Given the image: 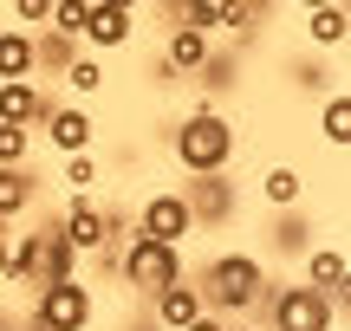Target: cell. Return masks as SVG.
I'll return each instance as SVG.
<instances>
[{"label": "cell", "mask_w": 351, "mask_h": 331, "mask_svg": "<svg viewBox=\"0 0 351 331\" xmlns=\"http://www.w3.org/2000/svg\"><path fill=\"white\" fill-rule=\"evenodd\" d=\"M59 234H65V247H72V254H104V247H111V215H104V208H91L85 195H78V202L65 208Z\"/></svg>", "instance_id": "cell-8"}, {"label": "cell", "mask_w": 351, "mask_h": 331, "mask_svg": "<svg viewBox=\"0 0 351 331\" xmlns=\"http://www.w3.org/2000/svg\"><path fill=\"white\" fill-rule=\"evenodd\" d=\"M13 13H20L26 26H39V20H52V0H20V7H13Z\"/></svg>", "instance_id": "cell-27"}, {"label": "cell", "mask_w": 351, "mask_h": 331, "mask_svg": "<svg viewBox=\"0 0 351 331\" xmlns=\"http://www.w3.org/2000/svg\"><path fill=\"white\" fill-rule=\"evenodd\" d=\"M72 247H65V234H59V221L52 228H39V234H20V254L7 260V273L0 280L7 286H59V280H72Z\"/></svg>", "instance_id": "cell-2"}, {"label": "cell", "mask_w": 351, "mask_h": 331, "mask_svg": "<svg viewBox=\"0 0 351 331\" xmlns=\"http://www.w3.org/2000/svg\"><path fill=\"white\" fill-rule=\"evenodd\" d=\"M33 195H39V176H33V169H0V221L26 215Z\"/></svg>", "instance_id": "cell-16"}, {"label": "cell", "mask_w": 351, "mask_h": 331, "mask_svg": "<svg viewBox=\"0 0 351 331\" xmlns=\"http://www.w3.org/2000/svg\"><path fill=\"white\" fill-rule=\"evenodd\" d=\"M163 59H169V72H202V59H208V39L189 33V26H176L169 46H163Z\"/></svg>", "instance_id": "cell-18"}, {"label": "cell", "mask_w": 351, "mask_h": 331, "mask_svg": "<svg viewBox=\"0 0 351 331\" xmlns=\"http://www.w3.org/2000/svg\"><path fill=\"white\" fill-rule=\"evenodd\" d=\"M306 273H313V293L326 299V306H345V286H351V267L339 247H319L313 260H306Z\"/></svg>", "instance_id": "cell-13"}, {"label": "cell", "mask_w": 351, "mask_h": 331, "mask_svg": "<svg viewBox=\"0 0 351 331\" xmlns=\"http://www.w3.org/2000/svg\"><path fill=\"white\" fill-rule=\"evenodd\" d=\"M202 85H208V91H228V85H234V59L208 52V59H202Z\"/></svg>", "instance_id": "cell-25"}, {"label": "cell", "mask_w": 351, "mask_h": 331, "mask_svg": "<svg viewBox=\"0 0 351 331\" xmlns=\"http://www.w3.org/2000/svg\"><path fill=\"white\" fill-rule=\"evenodd\" d=\"M65 182H72V189H91V182H98V163H91V156H65Z\"/></svg>", "instance_id": "cell-26"}, {"label": "cell", "mask_w": 351, "mask_h": 331, "mask_svg": "<svg viewBox=\"0 0 351 331\" xmlns=\"http://www.w3.org/2000/svg\"><path fill=\"white\" fill-rule=\"evenodd\" d=\"M306 33H313V46H345V33H351V13L332 0V7H313L306 13Z\"/></svg>", "instance_id": "cell-17"}, {"label": "cell", "mask_w": 351, "mask_h": 331, "mask_svg": "<svg viewBox=\"0 0 351 331\" xmlns=\"http://www.w3.org/2000/svg\"><path fill=\"white\" fill-rule=\"evenodd\" d=\"M169 150H176V163H182L189 176H221V169L234 163V124H228L221 111H189L182 124H176Z\"/></svg>", "instance_id": "cell-1"}, {"label": "cell", "mask_w": 351, "mask_h": 331, "mask_svg": "<svg viewBox=\"0 0 351 331\" xmlns=\"http://www.w3.org/2000/svg\"><path fill=\"white\" fill-rule=\"evenodd\" d=\"M182 234H195L182 195H150L137 215V241H156V247H182Z\"/></svg>", "instance_id": "cell-7"}, {"label": "cell", "mask_w": 351, "mask_h": 331, "mask_svg": "<svg viewBox=\"0 0 351 331\" xmlns=\"http://www.w3.org/2000/svg\"><path fill=\"white\" fill-rule=\"evenodd\" d=\"M65 85H72L78 98H91V91L104 85V65L98 59H72V65H65Z\"/></svg>", "instance_id": "cell-22"}, {"label": "cell", "mask_w": 351, "mask_h": 331, "mask_svg": "<svg viewBox=\"0 0 351 331\" xmlns=\"http://www.w3.org/2000/svg\"><path fill=\"white\" fill-rule=\"evenodd\" d=\"M150 306H156V325H163V331H189V325L202 319V312H208V306H202V286H189V280L163 286Z\"/></svg>", "instance_id": "cell-11"}, {"label": "cell", "mask_w": 351, "mask_h": 331, "mask_svg": "<svg viewBox=\"0 0 351 331\" xmlns=\"http://www.w3.org/2000/svg\"><path fill=\"white\" fill-rule=\"evenodd\" d=\"M39 65H33V39L13 26V33H0V85H26Z\"/></svg>", "instance_id": "cell-15"}, {"label": "cell", "mask_w": 351, "mask_h": 331, "mask_svg": "<svg viewBox=\"0 0 351 331\" xmlns=\"http://www.w3.org/2000/svg\"><path fill=\"white\" fill-rule=\"evenodd\" d=\"M7 260H13V247H7V234H0V273H7Z\"/></svg>", "instance_id": "cell-29"}, {"label": "cell", "mask_w": 351, "mask_h": 331, "mask_svg": "<svg viewBox=\"0 0 351 331\" xmlns=\"http://www.w3.org/2000/svg\"><path fill=\"white\" fill-rule=\"evenodd\" d=\"M91 286L78 280H59V286H39V306H33V331H85L91 325Z\"/></svg>", "instance_id": "cell-4"}, {"label": "cell", "mask_w": 351, "mask_h": 331, "mask_svg": "<svg viewBox=\"0 0 351 331\" xmlns=\"http://www.w3.org/2000/svg\"><path fill=\"white\" fill-rule=\"evenodd\" d=\"M26 150H33V130L0 124V169H26Z\"/></svg>", "instance_id": "cell-21"}, {"label": "cell", "mask_w": 351, "mask_h": 331, "mask_svg": "<svg viewBox=\"0 0 351 331\" xmlns=\"http://www.w3.org/2000/svg\"><path fill=\"white\" fill-rule=\"evenodd\" d=\"M261 195H267L274 208H293V202H300V169H287V163L267 169V176H261Z\"/></svg>", "instance_id": "cell-20"}, {"label": "cell", "mask_w": 351, "mask_h": 331, "mask_svg": "<svg viewBox=\"0 0 351 331\" xmlns=\"http://www.w3.org/2000/svg\"><path fill=\"white\" fill-rule=\"evenodd\" d=\"M39 117H46V98H39V85H33V78H26V85H0V124L33 130Z\"/></svg>", "instance_id": "cell-14"}, {"label": "cell", "mask_w": 351, "mask_h": 331, "mask_svg": "<svg viewBox=\"0 0 351 331\" xmlns=\"http://www.w3.org/2000/svg\"><path fill=\"white\" fill-rule=\"evenodd\" d=\"M130 26H137V13H130V7H117V0H104V7H98V0H91L78 33H85L91 46H130Z\"/></svg>", "instance_id": "cell-12"}, {"label": "cell", "mask_w": 351, "mask_h": 331, "mask_svg": "<svg viewBox=\"0 0 351 331\" xmlns=\"http://www.w3.org/2000/svg\"><path fill=\"white\" fill-rule=\"evenodd\" d=\"M85 7H91V0H59V7H52V33L72 39L78 26H85Z\"/></svg>", "instance_id": "cell-24"}, {"label": "cell", "mask_w": 351, "mask_h": 331, "mask_svg": "<svg viewBox=\"0 0 351 331\" xmlns=\"http://www.w3.org/2000/svg\"><path fill=\"white\" fill-rule=\"evenodd\" d=\"M117 267H124V280L137 286V293H150V299L163 293V286H176V280H182V254H176V247H156V241H137V234L124 241Z\"/></svg>", "instance_id": "cell-5"}, {"label": "cell", "mask_w": 351, "mask_h": 331, "mask_svg": "<svg viewBox=\"0 0 351 331\" xmlns=\"http://www.w3.org/2000/svg\"><path fill=\"white\" fill-rule=\"evenodd\" d=\"M319 130H326L332 150H345V143H351V98H345V91H332V98H326V117H319Z\"/></svg>", "instance_id": "cell-19"}, {"label": "cell", "mask_w": 351, "mask_h": 331, "mask_svg": "<svg viewBox=\"0 0 351 331\" xmlns=\"http://www.w3.org/2000/svg\"><path fill=\"white\" fill-rule=\"evenodd\" d=\"M33 65H72V39H65V33L33 39Z\"/></svg>", "instance_id": "cell-23"}, {"label": "cell", "mask_w": 351, "mask_h": 331, "mask_svg": "<svg viewBox=\"0 0 351 331\" xmlns=\"http://www.w3.org/2000/svg\"><path fill=\"white\" fill-rule=\"evenodd\" d=\"M91 111H78V104H46V137L59 156H91Z\"/></svg>", "instance_id": "cell-10"}, {"label": "cell", "mask_w": 351, "mask_h": 331, "mask_svg": "<svg viewBox=\"0 0 351 331\" xmlns=\"http://www.w3.org/2000/svg\"><path fill=\"white\" fill-rule=\"evenodd\" d=\"M274 312V331H332V306L313 293V286H280V293L261 299Z\"/></svg>", "instance_id": "cell-6"}, {"label": "cell", "mask_w": 351, "mask_h": 331, "mask_svg": "<svg viewBox=\"0 0 351 331\" xmlns=\"http://www.w3.org/2000/svg\"><path fill=\"white\" fill-rule=\"evenodd\" d=\"M208 299H215V319L221 312H254L267 299V273H261V260L254 254H221V260H208ZM202 299V306H208Z\"/></svg>", "instance_id": "cell-3"}, {"label": "cell", "mask_w": 351, "mask_h": 331, "mask_svg": "<svg viewBox=\"0 0 351 331\" xmlns=\"http://www.w3.org/2000/svg\"><path fill=\"white\" fill-rule=\"evenodd\" d=\"M182 208H189V221H234V189H228L221 176H189L182 182Z\"/></svg>", "instance_id": "cell-9"}, {"label": "cell", "mask_w": 351, "mask_h": 331, "mask_svg": "<svg viewBox=\"0 0 351 331\" xmlns=\"http://www.w3.org/2000/svg\"><path fill=\"white\" fill-rule=\"evenodd\" d=\"M0 234H7V228H0Z\"/></svg>", "instance_id": "cell-30"}, {"label": "cell", "mask_w": 351, "mask_h": 331, "mask_svg": "<svg viewBox=\"0 0 351 331\" xmlns=\"http://www.w3.org/2000/svg\"><path fill=\"white\" fill-rule=\"evenodd\" d=\"M189 331H228V319H215V312H202V319L189 325Z\"/></svg>", "instance_id": "cell-28"}]
</instances>
